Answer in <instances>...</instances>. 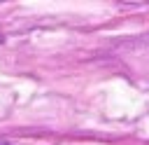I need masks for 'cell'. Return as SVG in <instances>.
Returning a JSON list of instances; mask_svg holds the SVG:
<instances>
[{"label":"cell","instance_id":"obj_1","mask_svg":"<svg viewBox=\"0 0 149 145\" xmlns=\"http://www.w3.org/2000/svg\"><path fill=\"white\" fill-rule=\"evenodd\" d=\"M0 145H7V143H0Z\"/></svg>","mask_w":149,"mask_h":145}]
</instances>
